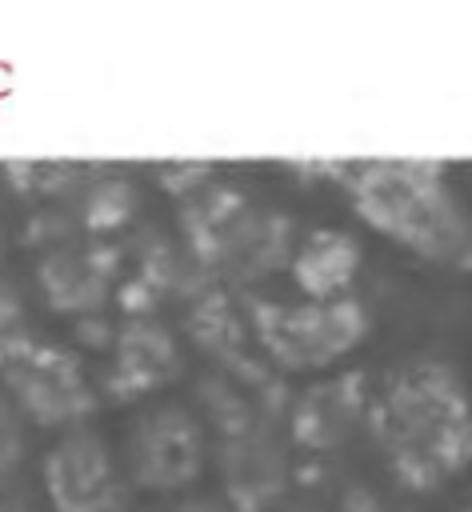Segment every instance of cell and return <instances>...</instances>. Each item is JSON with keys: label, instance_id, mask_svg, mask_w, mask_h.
Segmentation results:
<instances>
[{"label": "cell", "instance_id": "1", "mask_svg": "<svg viewBox=\"0 0 472 512\" xmlns=\"http://www.w3.org/2000/svg\"><path fill=\"white\" fill-rule=\"evenodd\" d=\"M376 432L396 456L400 472L432 480L452 468L464 452V412L460 400L432 368H404L388 380L376 408Z\"/></svg>", "mask_w": 472, "mask_h": 512}, {"label": "cell", "instance_id": "2", "mask_svg": "<svg viewBox=\"0 0 472 512\" xmlns=\"http://www.w3.org/2000/svg\"><path fill=\"white\" fill-rule=\"evenodd\" d=\"M248 328L272 364L312 372L340 360L364 336V308L352 300H248Z\"/></svg>", "mask_w": 472, "mask_h": 512}, {"label": "cell", "instance_id": "3", "mask_svg": "<svg viewBox=\"0 0 472 512\" xmlns=\"http://www.w3.org/2000/svg\"><path fill=\"white\" fill-rule=\"evenodd\" d=\"M356 208L396 240L420 252H452L460 248V220L452 204L432 188L428 172L408 164H360L352 172Z\"/></svg>", "mask_w": 472, "mask_h": 512}, {"label": "cell", "instance_id": "4", "mask_svg": "<svg viewBox=\"0 0 472 512\" xmlns=\"http://www.w3.org/2000/svg\"><path fill=\"white\" fill-rule=\"evenodd\" d=\"M0 388L16 412L40 428H80L100 404V388L88 380L80 356L64 344L24 336L0 364Z\"/></svg>", "mask_w": 472, "mask_h": 512}, {"label": "cell", "instance_id": "5", "mask_svg": "<svg viewBox=\"0 0 472 512\" xmlns=\"http://www.w3.org/2000/svg\"><path fill=\"white\" fill-rule=\"evenodd\" d=\"M208 460L204 420L188 404H152L124 432V472L132 488L180 492L200 480Z\"/></svg>", "mask_w": 472, "mask_h": 512}, {"label": "cell", "instance_id": "6", "mask_svg": "<svg viewBox=\"0 0 472 512\" xmlns=\"http://www.w3.org/2000/svg\"><path fill=\"white\" fill-rule=\"evenodd\" d=\"M40 484L52 512H128L136 492L108 440L88 424L60 432L40 460Z\"/></svg>", "mask_w": 472, "mask_h": 512}, {"label": "cell", "instance_id": "7", "mask_svg": "<svg viewBox=\"0 0 472 512\" xmlns=\"http://www.w3.org/2000/svg\"><path fill=\"white\" fill-rule=\"evenodd\" d=\"M128 252L116 240H72L36 256V284L48 308L68 316H96L124 280Z\"/></svg>", "mask_w": 472, "mask_h": 512}, {"label": "cell", "instance_id": "8", "mask_svg": "<svg viewBox=\"0 0 472 512\" xmlns=\"http://www.w3.org/2000/svg\"><path fill=\"white\" fill-rule=\"evenodd\" d=\"M184 376V348L160 316H124L116 324L108 364L100 368V400L128 404Z\"/></svg>", "mask_w": 472, "mask_h": 512}, {"label": "cell", "instance_id": "9", "mask_svg": "<svg viewBox=\"0 0 472 512\" xmlns=\"http://www.w3.org/2000/svg\"><path fill=\"white\" fill-rule=\"evenodd\" d=\"M216 452H220L224 488L236 508L252 512L276 496V488L284 480V456H280V444L272 440L268 424H256L240 436H224L216 444Z\"/></svg>", "mask_w": 472, "mask_h": 512}, {"label": "cell", "instance_id": "10", "mask_svg": "<svg viewBox=\"0 0 472 512\" xmlns=\"http://www.w3.org/2000/svg\"><path fill=\"white\" fill-rule=\"evenodd\" d=\"M356 264H360L356 244L340 232H312L292 252V276L308 292V300H340Z\"/></svg>", "mask_w": 472, "mask_h": 512}, {"label": "cell", "instance_id": "11", "mask_svg": "<svg viewBox=\"0 0 472 512\" xmlns=\"http://www.w3.org/2000/svg\"><path fill=\"white\" fill-rule=\"evenodd\" d=\"M352 380H328V384H316L308 388L296 408H292V432L304 440V444H324V440H336L352 412H356V400H352Z\"/></svg>", "mask_w": 472, "mask_h": 512}, {"label": "cell", "instance_id": "12", "mask_svg": "<svg viewBox=\"0 0 472 512\" xmlns=\"http://www.w3.org/2000/svg\"><path fill=\"white\" fill-rule=\"evenodd\" d=\"M20 448H24V444H16V440H0V488L8 484V472H12L16 460H20Z\"/></svg>", "mask_w": 472, "mask_h": 512}, {"label": "cell", "instance_id": "13", "mask_svg": "<svg viewBox=\"0 0 472 512\" xmlns=\"http://www.w3.org/2000/svg\"><path fill=\"white\" fill-rule=\"evenodd\" d=\"M0 512H32V504H28L24 496H16V492L0 488Z\"/></svg>", "mask_w": 472, "mask_h": 512}, {"label": "cell", "instance_id": "14", "mask_svg": "<svg viewBox=\"0 0 472 512\" xmlns=\"http://www.w3.org/2000/svg\"><path fill=\"white\" fill-rule=\"evenodd\" d=\"M180 512H224V504H216V500H200V496H192V500H184V504H180Z\"/></svg>", "mask_w": 472, "mask_h": 512}]
</instances>
